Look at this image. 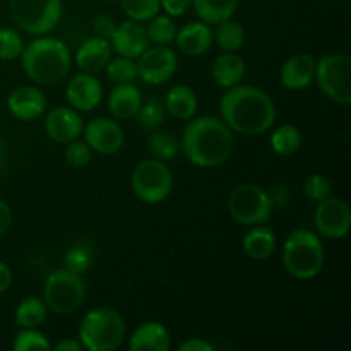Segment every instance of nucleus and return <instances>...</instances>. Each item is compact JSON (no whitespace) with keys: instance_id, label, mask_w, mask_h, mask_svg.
<instances>
[{"instance_id":"obj_1","label":"nucleus","mask_w":351,"mask_h":351,"mask_svg":"<svg viewBox=\"0 0 351 351\" xmlns=\"http://www.w3.org/2000/svg\"><path fill=\"white\" fill-rule=\"evenodd\" d=\"M221 120L242 136H261L273 127L276 106L261 88L237 84L223 93L219 99Z\"/></svg>"},{"instance_id":"obj_2","label":"nucleus","mask_w":351,"mask_h":351,"mask_svg":"<svg viewBox=\"0 0 351 351\" xmlns=\"http://www.w3.org/2000/svg\"><path fill=\"white\" fill-rule=\"evenodd\" d=\"M180 146L192 165L216 168L226 163L232 154L233 134L221 119L204 115L189 120Z\"/></svg>"},{"instance_id":"obj_3","label":"nucleus","mask_w":351,"mask_h":351,"mask_svg":"<svg viewBox=\"0 0 351 351\" xmlns=\"http://www.w3.org/2000/svg\"><path fill=\"white\" fill-rule=\"evenodd\" d=\"M27 77L41 86L58 84L71 71V50L57 38H36L21 53Z\"/></svg>"},{"instance_id":"obj_4","label":"nucleus","mask_w":351,"mask_h":351,"mask_svg":"<svg viewBox=\"0 0 351 351\" xmlns=\"http://www.w3.org/2000/svg\"><path fill=\"white\" fill-rule=\"evenodd\" d=\"M285 269L297 280H312L324 266V245L314 232L297 228L283 245Z\"/></svg>"},{"instance_id":"obj_5","label":"nucleus","mask_w":351,"mask_h":351,"mask_svg":"<svg viewBox=\"0 0 351 351\" xmlns=\"http://www.w3.org/2000/svg\"><path fill=\"white\" fill-rule=\"evenodd\" d=\"M127 326L122 315L108 307L89 311L79 324V341L89 351H113L123 343Z\"/></svg>"},{"instance_id":"obj_6","label":"nucleus","mask_w":351,"mask_h":351,"mask_svg":"<svg viewBox=\"0 0 351 351\" xmlns=\"http://www.w3.org/2000/svg\"><path fill=\"white\" fill-rule=\"evenodd\" d=\"M86 297V283L79 274L57 269L45 278L43 302L53 314H74Z\"/></svg>"},{"instance_id":"obj_7","label":"nucleus","mask_w":351,"mask_h":351,"mask_svg":"<svg viewBox=\"0 0 351 351\" xmlns=\"http://www.w3.org/2000/svg\"><path fill=\"white\" fill-rule=\"evenodd\" d=\"M14 23L27 34H47L62 19V0H9Z\"/></svg>"},{"instance_id":"obj_8","label":"nucleus","mask_w":351,"mask_h":351,"mask_svg":"<svg viewBox=\"0 0 351 351\" xmlns=\"http://www.w3.org/2000/svg\"><path fill=\"white\" fill-rule=\"evenodd\" d=\"M230 216L245 226L263 225L271 218L273 202L269 192L261 185L242 184L232 191L228 197Z\"/></svg>"},{"instance_id":"obj_9","label":"nucleus","mask_w":351,"mask_h":351,"mask_svg":"<svg viewBox=\"0 0 351 351\" xmlns=\"http://www.w3.org/2000/svg\"><path fill=\"white\" fill-rule=\"evenodd\" d=\"M314 79L321 91L338 105H350L351 101V60L341 53L324 55L315 62Z\"/></svg>"},{"instance_id":"obj_10","label":"nucleus","mask_w":351,"mask_h":351,"mask_svg":"<svg viewBox=\"0 0 351 351\" xmlns=\"http://www.w3.org/2000/svg\"><path fill=\"white\" fill-rule=\"evenodd\" d=\"M173 189L170 168L161 160H144L132 173V191L146 204H160Z\"/></svg>"},{"instance_id":"obj_11","label":"nucleus","mask_w":351,"mask_h":351,"mask_svg":"<svg viewBox=\"0 0 351 351\" xmlns=\"http://www.w3.org/2000/svg\"><path fill=\"white\" fill-rule=\"evenodd\" d=\"M177 55L167 45H156L147 47L143 53L137 57V77L149 86H160L170 81L171 75L177 72Z\"/></svg>"},{"instance_id":"obj_12","label":"nucleus","mask_w":351,"mask_h":351,"mask_svg":"<svg viewBox=\"0 0 351 351\" xmlns=\"http://www.w3.org/2000/svg\"><path fill=\"white\" fill-rule=\"evenodd\" d=\"M315 228L328 239H343L351 228V211L343 199L326 197L317 202L314 215Z\"/></svg>"},{"instance_id":"obj_13","label":"nucleus","mask_w":351,"mask_h":351,"mask_svg":"<svg viewBox=\"0 0 351 351\" xmlns=\"http://www.w3.org/2000/svg\"><path fill=\"white\" fill-rule=\"evenodd\" d=\"M84 134V143L99 154H115L122 149L123 146V130L119 122L113 119H105V117H96L91 122H88L82 129Z\"/></svg>"},{"instance_id":"obj_14","label":"nucleus","mask_w":351,"mask_h":351,"mask_svg":"<svg viewBox=\"0 0 351 351\" xmlns=\"http://www.w3.org/2000/svg\"><path fill=\"white\" fill-rule=\"evenodd\" d=\"M65 96L72 108H75L77 112H91L101 103L103 86L99 79L95 77V74L81 72L67 82Z\"/></svg>"},{"instance_id":"obj_15","label":"nucleus","mask_w":351,"mask_h":351,"mask_svg":"<svg viewBox=\"0 0 351 351\" xmlns=\"http://www.w3.org/2000/svg\"><path fill=\"white\" fill-rule=\"evenodd\" d=\"M84 123L75 108L58 106L53 108L45 119V130L51 141L58 144H69L82 134Z\"/></svg>"},{"instance_id":"obj_16","label":"nucleus","mask_w":351,"mask_h":351,"mask_svg":"<svg viewBox=\"0 0 351 351\" xmlns=\"http://www.w3.org/2000/svg\"><path fill=\"white\" fill-rule=\"evenodd\" d=\"M7 110L14 119L31 122L45 113L47 96L33 86H19L7 98Z\"/></svg>"},{"instance_id":"obj_17","label":"nucleus","mask_w":351,"mask_h":351,"mask_svg":"<svg viewBox=\"0 0 351 351\" xmlns=\"http://www.w3.org/2000/svg\"><path fill=\"white\" fill-rule=\"evenodd\" d=\"M110 45H112V50H115L120 57L134 58L136 60L149 47L146 27L141 23H137V21H125L120 26H117L115 33L110 38Z\"/></svg>"},{"instance_id":"obj_18","label":"nucleus","mask_w":351,"mask_h":351,"mask_svg":"<svg viewBox=\"0 0 351 351\" xmlns=\"http://www.w3.org/2000/svg\"><path fill=\"white\" fill-rule=\"evenodd\" d=\"M175 41L185 55L201 57L211 50L215 36H213V29L209 24L202 23V21H192L177 29Z\"/></svg>"},{"instance_id":"obj_19","label":"nucleus","mask_w":351,"mask_h":351,"mask_svg":"<svg viewBox=\"0 0 351 351\" xmlns=\"http://www.w3.org/2000/svg\"><path fill=\"white\" fill-rule=\"evenodd\" d=\"M112 51L110 40L99 36L88 38L75 53V64L82 72L98 74V72L105 71L106 64L112 58Z\"/></svg>"},{"instance_id":"obj_20","label":"nucleus","mask_w":351,"mask_h":351,"mask_svg":"<svg viewBox=\"0 0 351 351\" xmlns=\"http://www.w3.org/2000/svg\"><path fill=\"white\" fill-rule=\"evenodd\" d=\"M315 58L308 53L293 55L288 58L281 67V82L285 88L300 91L308 88L314 81L315 74Z\"/></svg>"},{"instance_id":"obj_21","label":"nucleus","mask_w":351,"mask_h":351,"mask_svg":"<svg viewBox=\"0 0 351 351\" xmlns=\"http://www.w3.org/2000/svg\"><path fill=\"white\" fill-rule=\"evenodd\" d=\"M170 346L171 338L168 329L154 321L137 326L129 339L130 351H168Z\"/></svg>"},{"instance_id":"obj_22","label":"nucleus","mask_w":351,"mask_h":351,"mask_svg":"<svg viewBox=\"0 0 351 351\" xmlns=\"http://www.w3.org/2000/svg\"><path fill=\"white\" fill-rule=\"evenodd\" d=\"M143 105V95L132 82L117 84L108 96V108L113 119L130 120L137 115Z\"/></svg>"},{"instance_id":"obj_23","label":"nucleus","mask_w":351,"mask_h":351,"mask_svg":"<svg viewBox=\"0 0 351 351\" xmlns=\"http://www.w3.org/2000/svg\"><path fill=\"white\" fill-rule=\"evenodd\" d=\"M211 72L215 81L221 88L228 89L242 82V79L245 77L247 65L245 60L240 55H237L235 51H225V53L216 58Z\"/></svg>"},{"instance_id":"obj_24","label":"nucleus","mask_w":351,"mask_h":351,"mask_svg":"<svg viewBox=\"0 0 351 351\" xmlns=\"http://www.w3.org/2000/svg\"><path fill=\"white\" fill-rule=\"evenodd\" d=\"M242 247L250 259H269L276 249V233L264 225H254L243 237Z\"/></svg>"},{"instance_id":"obj_25","label":"nucleus","mask_w":351,"mask_h":351,"mask_svg":"<svg viewBox=\"0 0 351 351\" xmlns=\"http://www.w3.org/2000/svg\"><path fill=\"white\" fill-rule=\"evenodd\" d=\"M165 108L178 120L194 119L195 112H197V95L194 93V89L185 84L173 86L167 93Z\"/></svg>"},{"instance_id":"obj_26","label":"nucleus","mask_w":351,"mask_h":351,"mask_svg":"<svg viewBox=\"0 0 351 351\" xmlns=\"http://www.w3.org/2000/svg\"><path fill=\"white\" fill-rule=\"evenodd\" d=\"M192 7L202 23L215 26L232 19L239 7V0H192Z\"/></svg>"},{"instance_id":"obj_27","label":"nucleus","mask_w":351,"mask_h":351,"mask_svg":"<svg viewBox=\"0 0 351 351\" xmlns=\"http://www.w3.org/2000/svg\"><path fill=\"white\" fill-rule=\"evenodd\" d=\"M47 305L43 300L36 297H27L19 302L16 308V324L21 329H34L40 328L47 321Z\"/></svg>"},{"instance_id":"obj_28","label":"nucleus","mask_w":351,"mask_h":351,"mask_svg":"<svg viewBox=\"0 0 351 351\" xmlns=\"http://www.w3.org/2000/svg\"><path fill=\"white\" fill-rule=\"evenodd\" d=\"M302 146V134L295 125L285 123L271 134V149L278 156H291Z\"/></svg>"},{"instance_id":"obj_29","label":"nucleus","mask_w":351,"mask_h":351,"mask_svg":"<svg viewBox=\"0 0 351 351\" xmlns=\"http://www.w3.org/2000/svg\"><path fill=\"white\" fill-rule=\"evenodd\" d=\"M216 33H213L218 47L225 51H237L245 43V29L237 21L228 19L216 24Z\"/></svg>"},{"instance_id":"obj_30","label":"nucleus","mask_w":351,"mask_h":351,"mask_svg":"<svg viewBox=\"0 0 351 351\" xmlns=\"http://www.w3.org/2000/svg\"><path fill=\"white\" fill-rule=\"evenodd\" d=\"M144 27H146L147 40L153 41L154 45H167L168 47L177 36V26H175L173 19L167 14L165 16L156 14V16L147 21V26Z\"/></svg>"},{"instance_id":"obj_31","label":"nucleus","mask_w":351,"mask_h":351,"mask_svg":"<svg viewBox=\"0 0 351 351\" xmlns=\"http://www.w3.org/2000/svg\"><path fill=\"white\" fill-rule=\"evenodd\" d=\"M147 146H149V153L153 154L156 160L170 161L177 158L178 151H180V144L175 139L171 134L167 132H153L147 139Z\"/></svg>"},{"instance_id":"obj_32","label":"nucleus","mask_w":351,"mask_h":351,"mask_svg":"<svg viewBox=\"0 0 351 351\" xmlns=\"http://www.w3.org/2000/svg\"><path fill=\"white\" fill-rule=\"evenodd\" d=\"M93 264V250L88 243L79 242L74 243L71 249L67 250V254L64 256V266L65 269L71 271V273L82 274L89 269V266Z\"/></svg>"},{"instance_id":"obj_33","label":"nucleus","mask_w":351,"mask_h":351,"mask_svg":"<svg viewBox=\"0 0 351 351\" xmlns=\"http://www.w3.org/2000/svg\"><path fill=\"white\" fill-rule=\"evenodd\" d=\"M137 122L143 129L154 130L165 122L167 119V108H165V103L160 101L156 98L147 99L146 103H143L137 112Z\"/></svg>"},{"instance_id":"obj_34","label":"nucleus","mask_w":351,"mask_h":351,"mask_svg":"<svg viewBox=\"0 0 351 351\" xmlns=\"http://www.w3.org/2000/svg\"><path fill=\"white\" fill-rule=\"evenodd\" d=\"M105 71L110 81L115 84H127V82H134V79H137V67L134 58L120 57V55L117 58H110Z\"/></svg>"},{"instance_id":"obj_35","label":"nucleus","mask_w":351,"mask_h":351,"mask_svg":"<svg viewBox=\"0 0 351 351\" xmlns=\"http://www.w3.org/2000/svg\"><path fill=\"white\" fill-rule=\"evenodd\" d=\"M123 12L129 16V19L137 23H147L151 17L160 14V0H120Z\"/></svg>"},{"instance_id":"obj_36","label":"nucleus","mask_w":351,"mask_h":351,"mask_svg":"<svg viewBox=\"0 0 351 351\" xmlns=\"http://www.w3.org/2000/svg\"><path fill=\"white\" fill-rule=\"evenodd\" d=\"M24 41L12 27H0V60H14L21 57Z\"/></svg>"},{"instance_id":"obj_37","label":"nucleus","mask_w":351,"mask_h":351,"mask_svg":"<svg viewBox=\"0 0 351 351\" xmlns=\"http://www.w3.org/2000/svg\"><path fill=\"white\" fill-rule=\"evenodd\" d=\"M12 348L16 351H38V350H50L51 345L43 332L34 329H23L14 339Z\"/></svg>"},{"instance_id":"obj_38","label":"nucleus","mask_w":351,"mask_h":351,"mask_svg":"<svg viewBox=\"0 0 351 351\" xmlns=\"http://www.w3.org/2000/svg\"><path fill=\"white\" fill-rule=\"evenodd\" d=\"M304 194L305 197L314 202L322 201V199L331 195V182L321 173L311 175V177H307V180L304 184Z\"/></svg>"},{"instance_id":"obj_39","label":"nucleus","mask_w":351,"mask_h":351,"mask_svg":"<svg viewBox=\"0 0 351 351\" xmlns=\"http://www.w3.org/2000/svg\"><path fill=\"white\" fill-rule=\"evenodd\" d=\"M65 161L74 168H84L91 161V147L82 141H72L65 147Z\"/></svg>"},{"instance_id":"obj_40","label":"nucleus","mask_w":351,"mask_h":351,"mask_svg":"<svg viewBox=\"0 0 351 351\" xmlns=\"http://www.w3.org/2000/svg\"><path fill=\"white\" fill-rule=\"evenodd\" d=\"M115 29H117L115 21H113L110 16H106V14H99V16H96L95 21H93V31H95L96 36L99 38L110 40V38L113 36V33H115Z\"/></svg>"},{"instance_id":"obj_41","label":"nucleus","mask_w":351,"mask_h":351,"mask_svg":"<svg viewBox=\"0 0 351 351\" xmlns=\"http://www.w3.org/2000/svg\"><path fill=\"white\" fill-rule=\"evenodd\" d=\"M161 9L167 12V16L178 17L184 16L192 7V0H160Z\"/></svg>"},{"instance_id":"obj_42","label":"nucleus","mask_w":351,"mask_h":351,"mask_svg":"<svg viewBox=\"0 0 351 351\" xmlns=\"http://www.w3.org/2000/svg\"><path fill=\"white\" fill-rule=\"evenodd\" d=\"M215 346L201 338H191L178 346V351H213Z\"/></svg>"},{"instance_id":"obj_43","label":"nucleus","mask_w":351,"mask_h":351,"mask_svg":"<svg viewBox=\"0 0 351 351\" xmlns=\"http://www.w3.org/2000/svg\"><path fill=\"white\" fill-rule=\"evenodd\" d=\"M10 225H12V211H10L9 204L0 199V237L9 232Z\"/></svg>"},{"instance_id":"obj_44","label":"nucleus","mask_w":351,"mask_h":351,"mask_svg":"<svg viewBox=\"0 0 351 351\" xmlns=\"http://www.w3.org/2000/svg\"><path fill=\"white\" fill-rule=\"evenodd\" d=\"M269 197H271V202H273V208L274 206L281 208V206L287 204V202L290 201V194H288L287 185H278V187L271 192Z\"/></svg>"},{"instance_id":"obj_45","label":"nucleus","mask_w":351,"mask_h":351,"mask_svg":"<svg viewBox=\"0 0 351 351\" xmlns=\"http://www.w3.org/2000/svg\"><path fill=\"white\" fill-rule=\"evenodd\" d=\"M10 285H12V271L9 269L5 263L0 261V293L9 290Z\"/></svg>"},{"instance_id":"obj_46","label":"nucleus","mask_w":351,"mask_h":351,"mask_svg":"<svg viewBox=\"0 0 351 351\" xmlns=\"http://www.w3.org/2000/svg\"><path fill=\"white\" fill-rule=\"evenodd\" d=\"M55 351H81L82 348L81 341L77 339H64V341H58L57 345L53 346Z\"/></svg>"},{"instance_id":"obj_47","label":"nucleus","mask_w":351,"mask_h":351,"mask_svg":"<svg viewBox=\"0 0 351 351\" xmlns=\"http://www.w3.org/2000/svg\"><path fill=\"white\" fill-rule=\"evenodd\" d=\"M3 167V146H2V141H0V170Z\"/></svg>"},{"instance_id":"obj_48","label":"nucleus","mask_w":351,"mask_h":351,"mask_svg":"<svg viewBox=\"0 0 351 351\" xmlns=\"http://www.w3.org/2000/svg\"><path fill=\"white\" fill-rule=\"evenodd\" d=\"M103 2H115V0H103Z\"/></svg>"}]
</instances>
